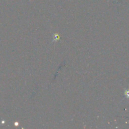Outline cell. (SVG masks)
I'll return each instance as SVG.
<instances>
[{"instance_id":"6da1fadb","label":"cell","mask_w":129,"mask_h":129,"mask_svg":"<svg viewBox=\"0 0 129 129\" xmlns=\"http://www.w3.org/2000/svg\"><path fill=\"white\" fill-rule=\"evenodd\" d=\"M60 37L59 34H54V35H53V42H56L59 41V40H60Z\"/></svg>"},{"instance_id":"7a4b0ae2","label":"cell","mask_w":129,"mask_h":129,"mask_svg":"<svg viewBox=\"0 0 129 129\" xmlns=\"http://www.w3.org/2000/svg\"><path fill=\"white\" fill-rule=\"evenodd\" d=\"M125 96L126 98L127 99L129 98V89H125V92H124Z\"/></svg>"}]
</instances>
